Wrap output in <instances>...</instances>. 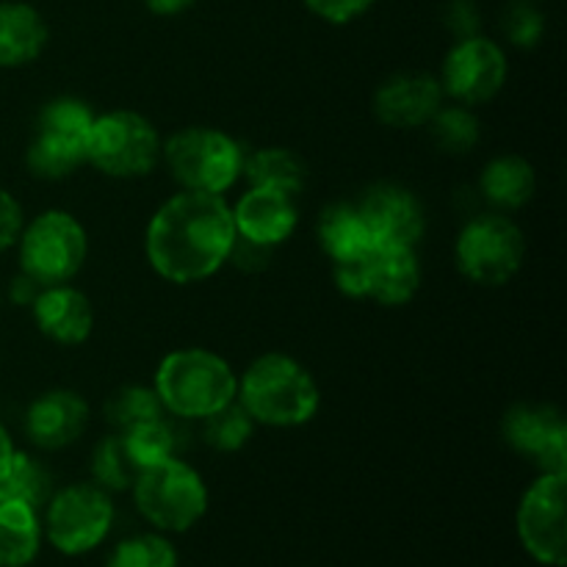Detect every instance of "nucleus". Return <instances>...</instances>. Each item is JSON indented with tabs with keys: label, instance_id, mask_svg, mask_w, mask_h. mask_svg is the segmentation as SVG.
Wrapping results in <instances>:
<instances>
[{
	"label": "nucleus",
	"instance_id": "5701e85b",
	"mask_svg": "<svg viewBox=\"0 0 567 567\" xmlns=\"http://www.w3.org/2000/svg\"><path fill=\"white\" fill-rule=\"evenodd\" d=\"M480 188L491 205L502 210L524 208L537 188V175L529 161L520 155H502L485 166L480 177Z\"/></svg>",
	"mask_w": 567,
	"mask_h": 567
},
{
	"label": "nucleus",
	"instance_id": "a878e982",
	"mask_svg": "<svg viewBox=\"0 0 567 567\" xmlns=\"http://www.w3.org/2000/svg\"><path fill=\"white\" fill-rule=\"evenodd\" d=\"M122 441H125L127 452H131L133 463L138 465V471L150 468L155 463H164V460L177 457V430L172 424H166V419L147 421V424H138L133 430L120 432Z\"/></svg>",
	"mask_w": 567,
	"mask_h": 567
},
{
	"label": "nucleus",
	"instance_id": "4c0bfd02",
	"mask_svg": "<svg viewBox=\"0 0 567 567\" xmlns=\"http://www.w3.org/2000/svg\"><path fill=\"white\" fill-rule=\"evenodd\" d=\"M14 452H17V449H14V443H11L9 430L0 424V482H3V476L9 474L11 460H14Z\"/></svg>",
	"mask_w": 567,
	"mask_h": 567
},
{
	"label": "nucleus",
	"instance_id": "ddd939ff",
	"mask_svg": "<svg viewBox=\"0 0 567 567\" xmlns=\"http://www.w3.org/2000/svg\"><path fill=\"white\" fill-rule=\"evenodd\" d=\"M504 441L543 474H567V424L551 404H518L504 415Z\"/></svg>",
	"mask_w": 567,
	"mask_h": 567
},
{
	"label": "nucleus",
	"instance_id": "bb28decb",
	"mask_svg": "<svg viewBox=\"0 0 567 567\" xmlns=\"http://www.w3.org/2000/svg\"><path fill=\"white\" fill-rule=\"evenodd\" d=\"M0 491L14 498H22L33 509H42L50 502V496H53V480H50L48 468L39 460H33L25 452H14L9 474L0 482Z\"/></svg>",
	"mask_w": 567,
	"mask_h": 567
},
{
	"label": "nucleus",
	"instance_id": "e433bc0d",
	"mask_svg": "<svg viewBox=\"0 0 567 567\" xmlns=\"http://www.w3.org/2000/svg\"><path fill=\"white\" fill-rule=\"evenodd\" d=\"M194 3H197V0H144V6H147V9L158 17L183 14V11L192 9Z\"/></svg>",
	"mask_w": 567,
	"mask_h": 567
},
{
	"label": "nucleus",
	"instance_id": "a211bd4d",
	"mask_svg": "<svg viewBox=\"0 0 567 567\" xmlns=\"http://www.w3.org/2000/svg\"><path fill=\"white\" fill-rule=\"evenodd\" d=\"M33 319L42 336L61 347H75L92 336L94 310L86 293L72 286H48L33 299Z\"/></svg>",
	"mask_w": 567,
	"mask_h": 567
},
{
	"label": "nucleus",
	"instance_id": "6ab92c4d",
	"mask_svg": "<svg viewBox=\"0 0 567 567\" xmlns=\"http://www.w3.org/2000/svg\"><path fill=\"white\" fill-rule=\"evenodd\" d=\"M421 266L413 249L374 247L363 258L365 297L374 302L399 308L419 293Z\"/></svg>",
	"mask_w": 567,
	"mask_h": 567
},
{
	"label": "nucleus",
	"instance_id": "b1692460",
	"mask_svg": "<svg viewBox=\"0 0 567 567\" xmlns=\"http://www.w3.org/2000/svg\"><path fill=\"white\" fill-rule=\"evenodd\" d=\"M244 175H247L249 186L258 188H277L297 197L305 186V161L299 158L293 150L286 147H266L244 158Z\"/></svg>",
	"mask_w": 567,
	"mask_h": 567
},
{
	"label": "nucleus",
	"instance_id": "dca6fc26",
	"mask_svg": "<svg viewBox=\"0 0 567 567\" xmlns=\"http://www.w3.org/2000/svg\"><path fill=\"white\" fill-rule=\"evenodd\" d=\"M443 100L441 81L426 72H404L391 78L374 94V114L382 125L399 127H424L437 114Z\"/></svg>",
	"mask_w": 567,
	"mask_h": 567
},
{
	"label": "nucleus",
	"instance_id": "20e7f679",
	"mask_svg": "<svg viewBox=\"0 0 567 567\" xmlns=\"http://www.w3.org/2000/svg\"><path fill=\"white\" fill-rule=\"evenodd\" d=\"M131 491L142 518L166 535L194 529L208 513V487L203 476L177 457L144 468Z\"/></svg>",
	"mask_w": 567,
	"mask_h": 567
},
{
	"label": "nucleus",
	"instance_id": "6e6552de",
	"mask_svg": "<svg viewBox=\"0 0 567 567\" xmlns=\"http://www.w3.org/2000/svg\"><path fill=\"white\" fill-rule=\"evenodd\" d=\"M94 114L75 97H59L42 109L37 133L28 144L25 164L33 177L64 181L81 164H86V142Z\"/></svg>",
	"mask_w": 567,
	"mask_h": 567
},
{
	"label": "nucleus",
	"instance_id": "423d86ee",
	"mask_svg": "<svg viewBox=\"0 0 567 567\" xmlns=\"http://www.w3.org/2000/svg\"><path fill=\"white\" fill-rule=\"evenodd\" d=\"M20 269L37 286H64L86 264L89 238L66 210H44L17 238Z\"/></svg>",
	"mask_w": 567,
	"mask_h": 567
},
{
	"label": "nucleus",
	"instance_id": "c756f323",
	"mask_svg": "<svg viewBox=\"0 0 567 567\" xmlns=\"http://www.w3.org/2000/svg\"><path fill=\"white\" fill-rule=\"evenodd\" d=\"M255 432V421L247 410L238 402H230L227 408L216 410V413L203 419V437L208 446L216 452H238L249 443Z\"/></svg>",
	"mask_w": 567,
	"mask_h": 567
},
{
	"label": "nucleus",
	"instance_id": "4be33fe9",
	"mask_svg": "<svg viewBox=\"0 0 567 567\" xmlns=\"http://www.w3.org/2000/svg\"><path fill=\"white\" fill-rule=\"evenodd\" d=\"M42 548L39 509L0 491V567H28Z\"/></svg>",
	"mask_w": 567,
	"mask_h": 567
},
{
	"label": "nucleus",
	"instance_id": "9b49d317",
	"mask_svg": "<svg viewBox=\"0 0 567 567\" xmlns=\"http://www.w3.org/2000/svg\"><path fill=\"white\" fill-rule=\"evenodd\" d=\"M567 474H540L518 504L515 529L524 551L546 567H565Z\"/></svg>",
	"mask_w": 567,
	"mask_h": 567
},
{
	"label": "nucleus",
	"instance_id": "7ed1b4c3",
	"mask_svg": "<svg viewBox=\"0 0 567 567\" xmlns=\"http://www.w3.org/2000/svg\"><path fill=\"white\" fill-rule=\"evenodd\" d=\"M155 393L166 413L199 419L236 402L238 380L225 358L208 349H177L155 371Z\"/></svg>",
	"mask_w": 567,
	"mask_h": 567
},
{
	"label": "nucleus",
	"instance_id": "473e14b6",
	"mask_svg": "<svg viewBox=\"0 0 567 567\" xmlns=\"http://www.w3.org/2000/svg\"><path fill=\"white\" fill-rule=\"evenodd\" d=\"M374 3L377 0H305V6L316 17H321L324 22H332V25H347V22L358 20Z\"/></svg>",
	"mask_w": 567,
	"mask_h": 567
},
{
	"label": "nucleus",
	"instance_id": "7c9ffc66",
	"mask_svg": "<svg viewBox=\"0 0 567 567\" xmlns=\"http://www.w3.org/2000/svg\"><path fill=\"white\" fill-rule=\"evenodd\" d=\"M105 567H177V551L164 535H133L116 543Z\"/></svg>",
	"mask_w": 567,
	"mask_h": 567
},
{
	"label": "nucleus",
	"instance_id": "f257e3e1",
	"mask_svg": "<svg viewBox=\"0 0 567 567\" xmlns=\"http://www.w3.org/2000/svg\"><path fill=\"white\" fill-rule=\"evenodd\" d=\"M236 244L233 208L221 194L181 192L147 225V260L164 280L192 286L214 277Z\"/></svg>",
	"mask_w": 567,
	"mask_h": 567
},
{
	"label": "nucleus",
	"instance_id": "9d476101",
	"mask_svg": "<svg viewBox=\"0 0 567 567\" xmlns=\"http://www.w3.org/2000/svg\"><path fill=\"white\" fill-rule=\"evenodd\" d=\"M524 233L507 216H476L457 238V269L476 286L509 282L524 266Z\"/></svg>",
	"mask_w": 567,
	"mask_h": 567
},
{
	"label": "nucleus",
	"instance_id": "aec40b11",
	"mask_svg": "<svg viewBox=\"0 0 567 567\" xmlns=\"http://www.w3.org/2000/svg\"><path fill=\"white\" fill-rule=\"evenodd\" d=\"M48 22L33 6L20 0L0 3V66H25L42 55L48 44Z\"/></svg>",
	"mask_w": 567,
	"mask_h": 567
},
{
	"label": "nucleus",
	"instance_id": "f3484780",
	"mask_svg": "<svg viewBox=\"0 0 567 567\" xmlns=\"http://www.w3.org/2000/svg\"><path fill=\"white\" fill-rule=\"evenodd\" d=\"M89 424V404L75 391H48L33 399L25 413V432L31 443L44 452L72 446Z\"/></svg>",
	"mask_w": 567,
	"mask_h": 567
},
{
	"label": "nucleus",
	"instance_id": "2f4dec72",
	"mask_svg": "<svg viewBox=\"0 0 567 567\" xmlns=\"http://www.w3.org/2000/svg\"><path fill=\"white\" fill-rule=\"evenodd\" d=\"M543 28H546L543 14L529 3V0H518V3L509 6L507 14H504V33H507L509 42L518 44V48H535L543 37Z\"/></svg>",
	"mask_w": 567,
	"mask_h": 567
},
{
	"label": "nucleus",
	"instance_id": "393cba45",
	"mask_svg": "<svg viewBox=\"0 0 567 567\" xmlns=\"http://www.w3.org/2000/svg\"><path fill=\"white\" fill-rule=\"evenodd\" d=\"M138 474H142V471H138V465L133 463L131 452H127L120 432H116V435L103 437V441L97 443V449H94L92 454L94 485H100L109 493L131 491Z\"/></svg>",
	"mask_w": 567,
	"mask_h": 567
},
{
	"label": "nucleus",
	"instance_id": "58836bf2",
	"mask_svg": "<svg viewBox=\"0 0 567 567\" xmlns=\"http://www.w3.org/2000/svg\"><path fill=\"white\" fill-rule=\"evenodd\" d=\"M0 302H3V293H0Z\"/></svg>",
	"mask_w": 567,
	"mask_h": 567
},
{
	"label": "nucleus",
	"instance_id": "39448f33",
	"mask_svg": "<svg viewBox=\"0 0 567 567\" xmlns=\"http://www.w3.org/2000/svg\"><path fill=\"white\" fill-rule=\"evenodd\" d=\"M172 177L183 192L221 194L236 186L244 169V153L238 142L214 127H183L161 144Z\"/></svg>",
	"mask_w": 567,
	"mask_h": 567
},
{
	"label": "nucleus",
	"instance_id": "4468645a",
	"mask_svg": "<svg viewBox=\"0 0 567 567\" xmlns=\"http://www.w3.org/2000/svg\"><path fill=\"white\" fill-rule=\"evenodd\" d=\"M358 208L377 247L415 249L426 230V216L419 197L396 183H380L369 188Z\"/></svg>",
	"mask_w": 567,
	"mask_h": 567
},
{
	"label": "nucleus",
	"instance_id": "72a5a7b5",
	"mask_svg": "<svg viewBox=\"0 0 567 567\" xmlns=\"http://www.w3.org/2000/svg\"><path fill=\"white\" fill-rule=\"evenodd\" d=\"M443 22H446L454 37L468 39L480 33L482 14L474 0H449L446 9H443Z\"/></svg>",
	"mask_w": 567,
	"mask_h": 567
},
{
	"label": "nucleus",
	"instance_id": "c9c22d12",
	"mask_svg": "<svg viewBox=\"0 0 567 567\" xmlns=\"http://www.w3.org/2000/svg\"><path fill=\"white\" fill-rule=\"evenodd\" d=\"M39 291H42V286H37L28 275H20L17 280H11L9 297L14 305H33V299H37Z\"/></svg>",
	"mask_w": 567,
	"mask_h": 567
},
{
	"label": "nucleus",
	"instance_id": "412c9836",
	"mask_svg": "<svg viewBox=\"0 0 567 567\" xmlns=\"http://www.w3.org/2000/svg\"><path fill=\"white\" fill-rule=\"evenodd\" d=\"M316 236L332 264L363 260L377 247L358 205H330L327 210H321Z\"/></svg>",
	"mask_w": 567,
	"mask_h": 567
},
{
	"label": "nucleus",
	"instance_id": "f704fd0d",
	"mask_svg": "<svg viewBox=\"0 0 567 567\" xmlns=\"http://www.w3.org/2000/svg\"><path fill=\"white\" fill-rule=\"evenodd\" d=\"M22 233V208L6 188H0V252L14 247Z\"/></svg>",
	"mask_w": 567,
	"mask_h": 567
},
{
	"label": "nucleus",
	"instance_id": "f03ea898",
	"mask_svg": "<svg viewBox=\"0 0 567 567\" xmlns=\"http://www.w3.org/2000/svg\"><path fill=\"white\" fill-rule=\"evenodd\" d=\"M238 404L252 415L255 424L302 426L319 413L321 391L308 369L288 354L269 352L249 363L238 380Z\"/></svg>",
	"mask_w": 567,
	"mask_h": 567
},
{
	"label": "nucleus",
	"instance_id": "c85d7f7f",
	"mask_svg": "<svg viewBox=\"0 0 567 567\" xmlns=\"http://www.w3.org/2000/svg\"><path fill=\"white\" fill-rule=\"evenodd\" d=\"M432 138L443 153L463 155L471 153L480 142V120L468 111V105H452V109H437L430 120Z\"/></svg>",
	"mask_w": 567,
	"mask_h": 567
},
{
	"label": "nucleus",
	"instance_id": "1a4fd4ad",
	"mask_svg": "<svg viewBox=\"0 0 567 567\" xmlns=\"http://www.w3.org/2000/svg\"><path fill=\"white\" fill-rule=\"evenodd\" d=\"M44 507V535L64 557H81L100 548L114 526L111 493L94 482H78L53 493Z\"/></svg>",
	"mask_w": 567,
	"mask_h": 567
},
{
	"label": "nucleus",
	"instance_id": "0eeeda50",
	"mask_svg": "<svg viewBox=\"0 0 567 567\" xmlns=\"http://www.w3.org/2000/svg\"><path fill=\"white\" fill-rule=\"evenodd\" d=\"M161 158L158 131L136 111H109L94 116L86 142V164L109 177L131 181L150 175Z\"/></svg>",
	"mask_w": 567,
	"mask_h": 567
},
{
	"label": "nucleus",
	"instance_id": "2eb2a0df",
	"mask_svg": "<svg viewBox=\"0 0 567 567\" xmlns=\"http://www.w3.org/2000/svg\"><path fill=\"white\" fill-rule=\"evenodd\" d=\"M297 197L277 192V188L252 186L247 194H241L233 208L236 236L264 249H275L288 241L291 233L297 230Z\"/></svg>",
	"mask_w": 567,
	"mask_h": 567
},
{
	"label": "nucleus",
	"instance_id": "cd10ccee",
	"mask_svg": "<svg viewBox=\"0 0 567 567\" xmlns=\"http://www.w3.org/2000/svg\"><path fill=\"white\" fill-rule=\"evenodd\" d=\"M105 415H109L111 426L125 432L138 424L161 419V415H164V404H161L155 388L125 385L105 402Z\"/></svg>",
	"mask_w": 567,
	"mask_h": 567
},
{
	"label": "nucleus",
	"instance_id": "f8f14e48",
	"mask_svg": "<svg viewBox=\"0 0 567 567\" xmlns=\"http://www.w3.org/2000/svg\"><path fill=\"white\" fill-rule=\"evenodd\" d=\"M507 81V55L493 39H460L443 61L441 89L460 105H482L496 97Z\"/></svg>",
	"mask_w": 567,
	"mask_h": 567
}]
</instances>
